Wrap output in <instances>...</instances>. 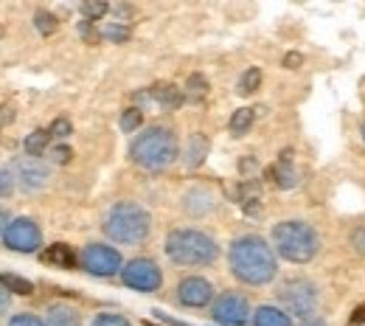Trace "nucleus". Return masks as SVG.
<instances>
[{
  "instance_id": "obj_1",
  "label": "nucleus",
  "mask_w": 365,
  "mask_h": 326,
  "mask_svg": "<svg viewBox=\"0 0 365 326\" xmlns=\"http://www.w3.org/2000/svg\"><path fill=\"white\" fill-rule=\"evenodd\" d=\"M230 276L247 287H267L278 276V256L270 239L259 233H242L228 245Z\"/></svg>"
},
{
  "instance_id": "obj_2",
  "label": "nucleus",
  "mask_w": 365,
  "mask_h": 326,
  "mask_svg": "<svg viewBox=\"0 0 365 326\" xmlns=\"http://www.w3.org/2000/svg\"><path fill=\"white\" fill-rule=\"evenodd\" d=\"M127 155L143 172H166L180 158V138L166 124H149L130 141Z\"/></svg>"
},
{
  "instance_id": "obj_3",
  "label": "nucleus",
  "mask_w": 365,
  "mask_h": 326,
  "mask_svg": "<svg viewBox=\"0 0 365 326\" xmlns=\"http://www.w3.org/2000/svg\"><path fill=\"white\" fill-rule=\"evenodd\" d=\"M152 214L146 205H140L135 200H118L107 208L104 220H101V231L113 245H124V248H138L143 242H149L152 236Z\"/></svg>"
},
{
  "instance_id": "obj_4",
  "label": "nucleus",
  "mask_w": 365,
  "mask_h": 326,
  "mask_svg": "<svg viewBox=\"0 0 365 326\" xmlns=\"http://www.w3.org/2000/svg\"><path fill=\"white\" fill-rule=\"evenodd\" d=\"M163 253L178 268H211L220 262V242L200 228H175L163 239Z\"/></svg>"
},
{
  "instance_id": "obj_5",
  "label": "nucleus",
  "mask_w": 365,
  "mask_h": 326,
  "mask_svg": "<svg viewBox=\"0 0 365 326\" xmlns=\"http://www.w3.org/2000/svg\"><path fill=\"white\" fill-rule=\"evenodd\" d=\"M270 248L289 265H309L320 253V233L307 220H281L270 231Z\"/></svg>"
},
{
  "instance_id": "obj_6",
  "label": "nucleus",
  "mask_w": 365,
  "mask_h": 326,
  "mask_svg": "<svg viewBox=\"0 0 365 326\" xmlns=\"http://www.w3.org/2000/svg\"><path fill=\"white\" fill-rule=\"evenodd\" d=\"M275 307H281L292 321H309L320 310V287L309 276H289L275 287Z\"/></svg>"
},
{
  "instance_id": "obj_7",
  "label": "nucleus",
  "mask_w": 365,
  "mask_h": 326,
  "mask_svg": "<svg viewBox=\"0 0 365 326\" xmlns=\"http://www.w3.org/2000/svg\"><path fill=\"white\" fill-rule=\"evenodd\" d=\"M9 172H11L14 186L20 188V191H26V194H37V191L48 188L51 178H53V166H51L48 161L31 158V155H26V152L17 155V158H11Z\"/></svg>"
},
{
  "instance_id": "obj_8",
  "label": "nucleus",
  "mask_w": 365,
  "mask_h": 326,
  "mask_svg": "<svg viewBox=\"0 0 365 326\" xmlns=\"http://www.w3.org/2000/svg\"><path fill=\"white\" fill-rule=\"evenodd\" d=\"M79 265H82L85 273H91L96 279H113V276L121 273L124 259H121V250L113 248L110 242H91V245L82 248Z\"/></svg>"
},
{
  "instance_id": "obj_9",
  "label": "nucleus",
  "mask_w": 365,
  "mask_h": 326,
  "mask_svg": "<svg viewBox=\"0 0 365 326\" xmlns=\"http://www.w3.org/2000/svg\"><path fill=\"white\" fill-rule=\"evenodd\" d=\"M253 318V307L247 301V295L236 292V290H225L217 292L214 304H211V321L220 326H250Z\"/></svg>"
},
{
  "instance_id": "obj_10",
  "label": "nucleus",
  "mask_w": 365,
  "mask_h": 326,
  "mask_svg": "<svg viewBox=\"0 0 365 326\" xmlns=\"http://www.w3.org/2000/svg\"><path fill=\"white\" fill-rule=\"evenodd\" d=\"M118 276L124 281V287H130L135 292H158L163 287V270L149 256H135V259L124 262Z\"/></svg>"
},
{
  "instance_id": "obj_11",
  "label": "nucleus",
  "mask_w": 365,
  "mask_h": 326,
  "mask_svg": "<svg viewBox=\"0 0 365 326\" xmlns=\"http://www.w3.org/2000/svg\"><path fill=\"white\" fill-rule=\"evenodd\" d=\"M0 239L14 253H37L43 248V228L31 217H14Z\"/></svg>"
},
{
  "instance_id": "obj_12",
  "label": "nucleus",
  "mask_w": 365,
  "mask_h": 326,
  "mask_svg": "<svg viewBox=\"0 0 365 326\" xmlns=\"http://www.w3.org/2000/svg\"><path fill=\"white\" fill-rule=\"evenodd\" d=\"M175 298H178V304L185 307V310H205V307L214 304L217 287L205 279V276H182L178 281Z\"/></svg>"
},
{
  "instance_id": "obj_13",
  "label": "nucleus",
  "mask_w": 365,
  "mask_h": 326,
  "mask_svg": "<svg viewBox=\"0 0 365 326\" xmlns=\"http://www.w3.org/2000/svg\"><path fill=\"white\" fill-rule=\"evenodd\" d=\"M217 208V194L208 186H188L180 194V211L188 220H205Z\"/></svg>"
},
{
  "instance_id": "obj_14",
  "label": "nucleus",
  "mask_w": 365,
  "mask_h": 326,
  "mask_svg": "<svg viewBox=\"0 0 365 326\" xmlns=\"http://www.w3.org/2000/svg\"><path fill=\"white\" fill-rule=\"evenodd\" d=\"M208 152H211V141H208L205 133H194V136H188L185 146L180 149L182 166H185V169H200V166L205 163Z\"/></svg>"
},
{
  "instance_id": "obj_15",
  "label": "nucleus",
  "mask_w": 365,
  "mask_h": 326,
  "mask_svg": "<svg viewBox=\"0 0 365 326\" xmlns=\"http://www.w3.org/2000/svg\"><path fill=\"white\" fill-rule=\"evenodd\" d=\"M273 180L278 188H295L301 183V172H298V166H295V161H292V152H281L278 155V161L273 163Z\"/></svg>"
},
{
  "instance_id": "obj_16",
  "label": "nucleus",
  "mask_w": 365,
  "mask_h": 326,
  "mask_svg": "<svg viewBox=\"0 0 365 326\" xmlns=\"http://www.w3.org/2000/svg\"><path fill=\"white\" fill-rule=\"evenodd\" d=\"M43 321H46V326H82V312L73 304L56 301V304H48Z\"/></svg>"
},
{
  "instance_id": "obj_17",
  "label": "nucleus",
  "mask_w": 365,
  "mask_h": 326,
  "mask_svg": "<svg viewBox=\"0 0 365 326\" xmlns=\"http://www.w3.org/2000/svg\"><path fill=\"white\" fill-rule=\"evenodd\" d=\"M250 326H295V321L275 304H262L253 310V318H250Z\"/></svg>"
},
{
  "instance_id": "obj_18",
  "label": "nucleus",
  "mask_w": 365,
  "mask_h": 326,
  "mask_svg": "<svg viewBox=\"0 0 365 326\" xmlns=\"http://www.w3.org/2000/svg\"><path fill=\"white\" fill-rule=\"evenodd\" d=\"M149 96H152V101L155 104H160L163 110H178L182 107V101H185V96L178 85H169V82H160V85H155V88H149Z\"/></svg>"
},
{
  "instance_id": "obj_19",
  "label": "nucleus",
  "mask_w": 365,
  "mask_h": 326,
  "mask_svg": "<svg viewBox=\"0 0 365 326\" xmlns=\"http://www.w3.org/2000/svg\"><path fill=\"white\" fill-rule=\"evenodd\" d=\"M46 262L48 265H56V268H65V270H71V268H76V250L71 248V245H51L46 250Z\"/></svg>"
},
{
  "instance_id": "obj_20",
  "label": "nucleus",
  "mask_w": 365,
  "mask_h": 326,
  "mask_svg": "<svg viewBox=\"0 0 365 326\" xmlns=\"http://www.w3.org/2000/svg\"><path fill=\"white\" fill-rule=\"evenodd\" d=\"M253 121H256V110H250V107H242V110H236L233 116H230V136L233 138H242V136H247L250 133V127H253Z\"/></svg>"
},
{
  "instance_id": "obj_21",
  "label": "nucleus",
  "mask_w": 365,
  "mask_h": 326,
  "mask_svg": "<svg viewBox=\"0 0 365 326\" xmlns=\"http://www.w3.org/2000/svg\"><path fill=\"white\" fill-rule=\"evenodd\" d=\"M48 146H51L48 130H34V133H29L26 141H23V149H26V155H31V158H43L48 152Z\"/></svg>"
},
{
  "instance_id": "obj_22",
  "label": "nucleus",
  "mask_w": 365,
  "mask_h": 326,
  "mask_svg": "<svg viewBox=\"0 0 365 326\" xmlns=\"http://www.w3.org/2000/svg\"><path fill=\"white\" fill-rule=\"evenodd\" d=\"M211 91V85H208V79L202 76V73H191L188 79H185V88H182V96L188 98V101H202L205 96Z\"/></svg>"
},
{
  "instance_id": "obj_23",
  "label": "nucleus",
  "mask_w": 365,
  "mask_h": 326,
  "mask_svg": "<svg viewBox=\"0 0 365 326\" xmlns=\"http://www.w3.org/2000/svg\"><path fill=\"white\" fill-rule=\"evenodd\" d=\"M0 287H6L11 295H31L34 292V284L17 273H0Z\"/></svg>"
},
{
  "instance_id": "obj_24",
  "label": "nucleus",
  "mask_w": 365,
  "mask_h": 326,
  "mask_svg": "<svg viewBox=\"0 0 365 326\" xmlns=\"http://www.w3.org/2000/svg\"><path fill=\"white\" fill-rule=\"evenodd\" d=\"M262 85V71L259 68H247L242 76H239V85H236V93L239 96H253Z\"/></svg>"
},
{
  "instance_id": "obj_25",
  "label": "nucleus",
  "mask_w": 365,
  "mask_h": 326,
  "mask_svg": "<svg viewBox=\"0 0 365 326\" xmlns=\"http://www.w3.org/2000/svg\"><path fill=\"white\" fill-rule=\"evenodd\" d=\"M140 124H143V110H140V107H127V110L121 113V118H118V127H121V133H127V136L138 133Z\"/></svg>"
},
{
  "instance_id": "obj_26",
  "label": "nucleus",
  "mask_w": 365,
  "mask_h": 326,
  "mask_svg": "<svg viewBox=\"0 0 365 326\" xmlns=\"http://www.w3.org/2000/svg\"><path fill=\"white\" fill-rule=\"evenodd\" d=\"M46 155L51 166H68V163L73 161V149H71L68 143H53V146H48Z\"/></svg>"
},
{
  "instance_id": "obj_27",
  "label": "nucleus",
  "mask_w": 365,
  "mask_h": 326,
  "mask_svg": "<svg viewBox=\"0 0 365 326\" xmlns=\"http://www.w3.org/2000/svg\"><path fill=\"white\" fill-rule=\"evenodd\" d=\"M101 37L104 40H110V43H127L130 40V26L127 23H107L104 29H101Z\"/></svg>"
},
{
  "instance_id": "obj_28",
  "label": "nucleus",
  "mask_w": 365,
  "mask_h": 326,
  "mask_svg": "<svg viewBox=\"0 0 365 326\" xmlns=\"http://www.w3.org/2000/svg\"><path fill=\"white\" fill-rule=\"evenodd\" d=\"M79 11H82V17L93 23V20H101L107 11H110V6L104 3V0H85L82 6H79Z\"/></svg>"
},
{
  "instance_id": "obj_29",
  "label": "nucleus",
  "mask_w": 365,
  "mask_h": 326,
  "mask_svg": "<svg viewBox=\"0 0 365 326\" xmlns=\"http://www.w3.org/2000/svg\"><path fill=\"white\" fill-rule=\"evenodd\" d=\"M88 326H133V321L121 312H98V315H93Z\"/></svg>"
},
{
  "instance_id": "obj_30",
  "label": "nucleus",
  "mask_w": 365,
  "mask_h": 326,
  "mask_svg": "<svg viewBox=\"0 0 365 326\" xmlns=\"http://www.w3.org/2000/svg\"><path fill=\"white\" fill-rule=\"evenodd\" d=\"M34 26H37V31L48 37V34H53L56 31V17L48 11V9H37V14H34Z\"/></svg>"
},
{
  "instance_id": "obj_31",
  "label": "nucleus",
  "mask_w": 365,
  "mask_h": 326,
  "mask_svg": "<svg viewBox=\"0 0 365 326\" xmlns=\"http://www.w3.org/2000/svg\"><path fill=\"white\" fill-rule=\"evenodd\" d=\"M71 133H73V124H71L68 118H53V121H51V127H48V136H51V138H56V141H65Z\"/></svg>"
},
{
  "instance_id": "obj_32",
  "label": "nucleus",
  "mask_w": 365,
  "mask_h": 326,
  "mask_svg": "<svg viewBox=\"0 0 365 326\" xmlns=\"http://www.w3.org/2000/svg\"><path fill=\"white\" fill-rule=\"evenodd\" d=\"M6 326H46V321L40 315H34V312H17V315L9 318Z\"/></svg>"
},
{
  "instance_id": "obj_33",
  "label": "nucleus",
  "mask_w": 365,
  "mask_h": 326,
  "mask_svg": "<svg viewBox=\"0 0 365 326\" xmlns=\"http://www.w3.org/2000/svg\"><path fill=\"white\" fill-rule=\"evenodd\" d=\"M349 245H351V250H354L357 256L365 259V225H357L354 231L349 233Z\"/></svg>"
},
{
  "instance_id": "obj_34",
  "label": "nucleus",
  "mask_w": 365,
  "mask_h": 326,
  "mask_svg": "<svg viewBox=\"0 0 365 326\" xmlns=\"http://www.w3.org/2000/svg\"><path fill=\"white\" fill-rule=\"evenodd\" d=\"M14 188L17 186H14V180H11V172L0 166V200L11 197V194H14Z\"/></svg>"
},
{
  "instance_id": "obj_35",
  "label": "nucleus",
  "mask_w": 365,
  "mask_h": 326,
  "mask_svg": "<svg viewBox=\"0 0 365 326\" xmlns=\"http://www.w3.org/2000/svg\"><path fill=\"white\" fill-rule=\"evenodd\" d=\"M79 34H82V40H88V43H98V37H101V31H96L93 23H88V20L79 23Z\"/></svg>"
},
{
  "instance_id": "obj_36",
  "label": "nucleus",
  "mask_w": 365,
  "mask_h": 326,
  "mask_svg": "<svg viewBox=\"0 0 365 326\" xmlns=\"http://www.w3.org/2000/svg\"><path fill=\"white\" fill-rule=\"evenodd\" d=\"M110 11L118 17V23H124V20H130L133 14H135V9L133 6H127V3H118V6H110Z\"/></svg>"
},
{
  "instance_id": "obj_37",
  "label": "nucleus",
  "mask_w": 365,
  "mask_h": 326,
  "mask_svg": "<svg viewBox=\"0 0 365 326\" xmlns=\"http://www.w3.org/2000/svg\"><path fill=\"white\" fill-rule=\"evenodd\" d=\"M9 310H11V292L6 287H0V318L9 315Z\"/></svg>"
},
{
  "instance_id": "obj_38",
  "label": "nucleus",
  "mask_w": 365,
  "mask_h": 326,
  "mask_svg": "<svg viewBox=\"0 0 365 326\" xmlns=\"http://www.w3.org/2000/svg\"><path fill=\"white\" fill-rule=\"evenodd\" d=\"M253 169H259V161H253L250 155H247L245 161H239V172H245V175H247V172H253Z\"/></svg>"
},
{
  "instance_id": "obj_39",
  "label": "nucleus",
  "mask_w": 365,
  "mask_h": 326,
  "mask_svg": "<svg viewBox=\"0 0 365 326\" xmlns=\"http://www.w3.org/2000/svg\"><path fill=\"white\" fill-rule=\"evenodd\" d=\"M11 220H14V217H11V214H9V211L0 205V236L6 233V228H9V223H11Z\"/></svg>"
},
{
  "instance_id": "obj_40",
  "label": "nucleus",
  "mask_w": 365,
  "mask_h": 326,
  "mask_svg": "<svg viewBox=\"0 0 365 326\" xmlns=\"http://www.w3.org/2000/svg\"><path fill=\"white\" fill-rule=\"evenodd\" d=\"M301 62H304L301 54H287V56H284V65H287V68H298Z\"/></svg>"
},
{
  "instance_id": "obj_41",
  "label": "nucleus",
  "mask_w": 365,
  "mask_h": 326,
  "mask_svg": "<svg viewBox=\"0 0 365 326\" xmlns=\"http://www.w3.org/2000/svg\"><path fill=\"white\" fill-rule=\"evenodd\" d=\"M349 326H365V304L354 312V315H351V324Z\"/></svg>"
},
{
  "instance_id": "obj_42",
  "label": "nucleus",
  "mask_w": 365,
  "mask_h": 326,
  "mask_svg": "<svg viewBox=\"0 0 365 326\" xmlns=\"http://www.w3.org/2000/svg\"><path fill=\"white\" fill-rule=\"evenodd\" d=\"M301 326H329V324H326L323 318H318V315H315V318H309V321H304V324H301Z\"/></svg>"
},
{
  "instance_id": "obj_43",
  "label": "nucleus",
  "mask_w": 365,
  "mask_h": 326,
  "mask_svg": "<svg viewBox=\"0 0 365 326\" xmlns=\"http://www.w3.org/2000/svg\"><path fill=\"white\" fill-rule=\"evenodd\" d=\"M360 133H363V141H365V118H363V127H360Z\"/></svg>"
},
{
  "instance_id": "obj_44",
  "label": "nucleus",
  "mask_w": 365,
  "mask_h": 326,
  "mask_svg": "<svg viewBox=\"0 0 365 326\" xmlns=\"http://www.w3.org/2000/svg\"><path fill=\"white\" fill-rule=\"evenodd\" d=\"M0 37H3V29H0Z\"/></svg>"
}]
</instances>
